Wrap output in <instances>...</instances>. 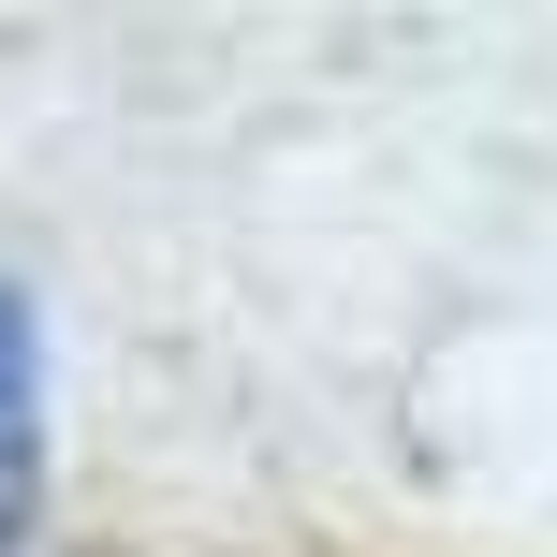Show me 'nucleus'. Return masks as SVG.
Returning <instances> with one entry per match:
<instances>
[{
	"mask_svg": "<svg viewBox=\"0 0 557 557\" xmlns=\"http://www.w3.org/2000/svg\"><path fill=\"white\" fill-rule=\"evenodd\" d=\"M29 382H45V352H29V294H0V557L29 543Z\"/></svg>",
	"mask_w": 557,
	"mask_h": 557,
	"instance_id": "obj_1",
	"label": "nucleus"
}]
</instances>
